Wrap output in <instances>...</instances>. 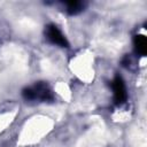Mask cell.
Wrapping results in <instances>:
<instances>
[{
	"instance_id": "6da1fadb",
	"label": "cell",
	"mask_w": 147,
	"mask_h": 147,
	"mask_svg": "<svg viewBox=\"0 0 147 147\" xmlns=\"http://www.w3.org/2000/svg\"><path fill=\"white\" fill-rule=\"evenodd\" d=\"M22 96L26 101H40L47 102L54 100V94L52 88L45 82H38L32 86L25 87L22 91Z\"/></svg>"
},
{
	"instance_id": "7a4b0ae2",
	"label": "cell",
	"mask_w": 147,
	"mask_h": 147,
	"mask_svg": "<svg viewBox=\"0 0 147 147\" xmlns=\"http://www.w3.org/2000/svg\"><path fill=\"white\" fill-rule=\"evenodd\" d=\"M45 37L46 39L56 46L60 47H69V42L65 38V36L61 32V30L55 24H47L45 26Z\"/></svg>"
},
{
	"instance_id": "3957f363",
	"label": "cell",
	"mask_w": 147,
	"mask_h": 147,
	"mask_svg": "<svg viewBox=\"0 0 147 147\" xmlns=\"http://www.w3.org/2000/svg\"><path fill=\"white\" fill-rule=\"evenodd\" d=\"M111 88L114 92V102L116 106H122L126 99H127V93H126V86L123 80V78L119 75H116L115 78L111 82Z\"/></svg>"
},
{
	"instance_id": "277c9868",
	"label": "cell",
	"mask_w": 147,
	"mask_h": 147,
	"mask_svg": "<svg viewBox=\"0 0 147 147\" xmlns=\"http://www.w3.org/2000/svg\"><path fill=\"white\" fill-rule=\"evenodd\" d=\"M62 5L64 7L63 10L70 16L80 14L86 7V3L83 1H64L62 2Z\"/></svg>"
},
{
	"instance_id": "5b68a950",
	"label": "cell",
	"mask_w": 147,
	"mask_h": 147,
	"mask_svg": "<svg viewBox=\"0 0 147 147\" xmlns=\"http://www.w3.org/2000/svg\"><path fill=\"white\" fill-rule=\"evenodd\" d=\"M134 51L138 55L145 56L147 53V39L144 34H136L133 38Z\"/></svg>"
}]
</instances>
